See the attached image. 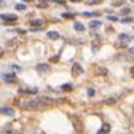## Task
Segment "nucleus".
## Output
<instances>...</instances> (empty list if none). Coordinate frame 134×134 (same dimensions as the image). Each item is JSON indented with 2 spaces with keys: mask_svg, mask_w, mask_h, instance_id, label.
<instances>
[{
  "mask_svg": "<svg viewBox=\"0 0 134 134\" xmlns=\"http://www.w3.org/2000/svg\"><path fill=\"white\" fill-rule=\"evenodd\" d=\"M56 100L49 99V97H30V99H24L19 102V107L24 110H37V109H43L48 105H53Z\"/></svg>",
  "mask_w": 134,
  "mask_h": 134,
  "instance_id": "obj_1",
  "label": "nucleus"
},
{
  "mask_svg": "<svg viewBox=\"0 0 134 134\" xmlns=\"http://www.w3.org/2000/svg\"><path fill=\"white\" fill-rule=\"evenodd\" d=\"M2 19H3V21H7L8 24H14L16 21H18L16 14H2Z\"/></svg>",
  "mask_w": 134,
  "mask_h": 134,
  "instance_id": "obj_2",
  "label": "nucleus"
},
{
  "mask_svg": "<svg viewBox=\"0 0 134 134\" xmlns=\"http://www.w3.org/2000/svg\"><path fill=\"white\" fill-rule=\"evenodd\" d=\"M0 113H2V115H14V110L11 109V107H2V109H0Z\"/></svg>",
  "mask_w": 134,
  "mask_h": 134,
  "instance_id": "obj_3",
  "label": "nucleus"
},
{
  "mask_svg": "<svg viewBox=\"0 0 134 134\" xmlns=\"http://www.w3.org/2000/svg\"><path fill=\"white\" fill-rule=\"evenodd\" d=\"M72 70H74V75H75V77H78V75L83 72V69H81V65H80V64H74Z\"/></svg>",
  "mask_w": 134,
  "mask_h": 134,
  "instance_id": "obj_4",
  "label": "nucleus"
},
{
  "mask_svg": "<svg viewBox=\"0 0 134 134\" xmlns=\"http://www.w3.org/2000/svg\"><path fill=\"white\" fill-rule=\"evenodd\" d=\"M37 70H38L40 74L48 72V70H49V65H48V64H38V65H37Z\"/></svg>",
  "mask_w": 134,
  "mask_h": 134,
  "instance_id": "obj_5",
  "label": "nucleus"
},
{
  "mask_svg": "<svg viewBox=\"0 0 134 134\" xmlns=\"http://www.w3.org/2000/svg\"><path fill=\"white\" fill-rule=\"evenodd\" d=\"M109 131H110V125H107V123H105V125H104L102 128L99 129V132H97V134H107Z\"/></svg>",
  "mask_w": 134,
  "mask_h": 134,
  "instance_id": "obj_6",
  "label": "nucleus"
},
{
  "mask_svg": "<svg viewBox=\"0 0 134 134\" xmlns=\"http://www.w3.org/2000/svg\"><path fill=\"white\" fill-rule=\"evenodd\" d=\"M48 38H51V40H58V38H59V34H58V32H54V30H51V32H48Z\"/></svg>",
  "mask_w": 134,
  "mask_h": 134,
  "instance_id": "obj_7",
  "label": "nucleus"
},
{
  "mask_svg": "<svg viewBox=\"0 0 134 134\" xmlns=\"http://www.w3.org/2000/svg\"><path fill=\"white\" fill-rule=\"evenodd\" d=\"M42 23H43L42 19H32V21H30V26H32V27H40Z\"/></svg>",
  "mask_w": 134,
  "mask_h": 134,
  "instance_id": "obj_8",
  "label": "nucleus"
},
{
  "mask_svg": "<svg viewBox=\"0 0 134 134\" xmlns=\"http://www.w3.org/2000/svg\"><path fill=\"white\" fill-rule=\"evenodd\" d=\"M3 80L5 81H14V75L13 74H5L3 75Z\"/></svg>",
  "mask_w": 134,
  "mask_h": 134,
  "instance_id": "obj_9",
  "label": "nucleus"
},
{
  "mask_svg": "<svg viewBox=\"0 0 134 134\" xmlns=\"http://www.w3.org/2000/svg\"><path fill=\"white\" fill-rule=\"evenodd\" d=\"M90 27H91V29H97V27H100V21H91V23H90Z\"/></svg>",
  "mask_w": 134,
  "mask_h": 134,
  "instance_id": "obj_10",
  "label": "nucleus"
},
{
  "mask_svg": "<svg viewBox=\"0 0 134 134\" xmlns=\"http://www.w3.org/2000/svg\"><path fill=\"white\" fill-rule=\"evenodd\" d=\"M74 27H75V30H85V26H83L81 23H75Z\"/></svg>",
  "mask_w": 134,
  "mask_h": 134,
  "instance_id": "obj_11",
  "label": "nucleus"
},
{
  "mask_svg": "<svg viewBox=\"0 0 134 134\" xmlns=\"http://www.w3.org/2000/svg\"><path fill=\"white\" fill-rule=\"evenodd\" d=\"M16 10H19V11H23V10H26V5H24V3H21V5L18 3V5H16Z\"/></svg>",
  "mask_w": 134,
  "mask_h": 134,
  "instance_id": "obj_12",
  "label": "nucleus"
},
{
  "mask_svg": "<svg viewBox=\"0 0 134 134\" xmlns=\"http://www.w3.org/2000/svg\"><path fill=\"white\" fill-rule=\"evenodd\" d=\"M62 90H64V91H69V90H72V85H69V83H67V85L62 86Z\"/></svg>",
  "mask_w": 134,
  "mask_h": 134,
  "instance_id": "obj_13",
  "label": "nucleus"
},
{
  "mask_svg": "<svg viewBox=\"0 0 134 134\" xmlns=\"http://www.w3.org/2000/svg\"><path fill=\"white\" fill-rule=\"evenodd\" d=\"M129 13H131L129 8H123V10H121V14H129Z\"/></svg>",
  "mask_w": 134,
  "mask_h": 134,
  "instance_id": "obj_14",
  "label": "nucleus"
},
{
  "mask_svg": "<svg viewBox=\"0 0 134 134\" xmlns=\"http://www.w3.org/2000/svg\"><path fill=\"white\" fill-rule=\"evenodd\" d=\"M3 134H16V131H11V129H5Z\"/></svg>",
  "mask_w": 134,
  "mask_h": 134,
  "instance_id": "obj_15",
  "label": "nucleus"
},
{
  "mask_svg": "<svg viewBox=\"0 0 134 134\" xmlns=\"http://www.w3.org/2000/svg\"><path fill=\"white\" fill-rule=\"evenodd\" d=\"M129 37L126 35V34H121V35H120V40H128Z\"/></svg>",
  "mask_w": 134,
  "mask_h": 134,
  "instance_id": "obj_16",
  "label": "nucleus"
},
{
  "mask_svg": "<svg viewBox=\"0 0 134 134\" xmlns=\"http://www.w3.org/2000/svg\"><path fill=\"white\" fill-rule=\"evenodd\" d=\"M132 19L131 18H125V19H121V23H125V24H128V23H131Z\"/></svg>",
  "mask_w": 134,
  "mask_h": 134,
  "instance_id": "obj_17",
  "label": "nucleus"
},
{
  "mask_svg": "<svg viewBox=\"0 0 134 134\" xmlns=\"http://www.w3.org/2000/svg\"><path fill=\"white\" fill-rule=\"evenodd\" d=\"M3 3H5V2H3V0H0V5H3Z\"/></svg>",
  "mask_w": 134,
  "mask_h": 134,
  "instance_id": "obj_18",
  "label": "nucleus"
},
{
  "mask_svg": "<svg viewBox=\"0 0 134 134\" xmlns=\"http://www.w3.org/2000/svg\"><path fill=\"white\" fill-rule=\"evenodd\" d=\"M72 2H81V0H72Z\"/></svg>",
  "mask_w": 134,
  "mask_h": 134,
  "instance_id": "obj_19",
  "label": "nucleus"
},
{
  "mask_svg": "<svg viewBox=\"0 0 134 134\" xmlns=\"http://www.w3.org/2000/svg\"><path fill=\"white\" fill-rule=\"evenodd\" d=\"M24 2H32V0H24Z\"/></svg>",
  "mask_w": 134,
  "mask_h": 134,
  "instance_id": "obj_20",
  "label": "nucleus"
},
{
  "mask_svg": "<svg viewBox=\"0 0 134 134\" xmlns=\"http://www.w3.org/2000/svg\"><path fill=\"white\" fill-rule=\"evenodd\" d=\"M131 53H134V48H132V49H131Z\"/></svg>",
  "mask_w": 134,
  "mask_h": 134,
  "instance_id": "obj_21",
  "label": "nucleus"
}]
</instances>
